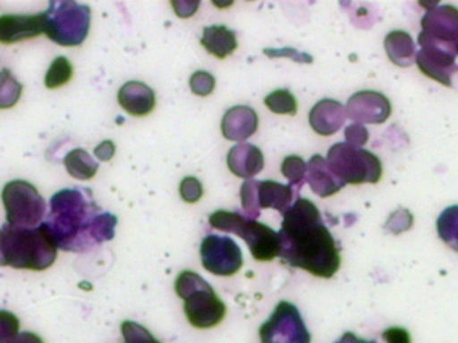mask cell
Masks as SVG:
<instances>
[{
	"mask_svg": "<svg viewBox=\"0 0 458 343\" xmlns=\"http://www.w3.org/2000/svg\"><path fill=\"white\" fill-rule=\"evenodd\" d=\"M116 153V145L111 139H106L95 147V155L100 161H109L114 158Z\"/></svg>",
	"mask_w": 458,
	"mask_h": 343,
	"instance_id": "f35d334b",
	"label": "cell"
},
{
	"mask_svg": "<svg viewBox=\"0 0 458 343\" xmlns=\"http://www.w3.org/2000/svg\"><path fill=\"white\" fill-rule=\"evenodd\" d=\"M0 318H2V322H0V324H2V343H6L18 334L20 321L14 314L7 313V311H2Z\"/></svg>",
	"mask_w": 458,
	"mask_h": 343,
	"instance_id": "e575fe53",
	"label": "cell"
},
{
	"mask_svg": "<svg viewBox=\"0 0 458 343\" xmlns=\"http://www.w3.org/2000/svg\"><path fill=\"white\" fill-rule=\"evenodd\" d=\"M211 227L222 232L234 233L246 241L257 262H270L280 256V235L272 228L238 212L216 211L208 217Z\"/></svg>",
	"mask_w": 458,
	"mask_h": 343,
	"instance_id": "5b68a950",
	"label": "cell"
},
{
	"mask_svg": "<svg viewBox=\"0 0 458 343\" xmlns=\"http://www.w3.org/2000/svg\"><path fill=\"white\" fill-rule=\"evenodd\" d=\"M22 93V85L13 77L7 69L2 70V88H0V106L9 109L14 106Z\"/></svg>",
	"mask_w": 458,
	"mask_h": 343,
	"instance_id": "83f0119b",
	"label": "cell"
},
{
	"mask_svg": "<svg viewBox=\"0 0 458 343\" xmlns=\"http://www.w3.org/2000/svg\"><path fill=\"white\" fill-rule=\"evenodd\" d=\"M175 291L184 300L187 321L195 329H211L224 321L226 305L199 273L192 271L179 273Z\"/></svg>",
	"mask_w": 458,
	"mask_h": 343,
	"instance_id": "277c9868",
	"label": "cell"
},
{
	"mask_svg": "<svg viewBox=\"0 0 458 343\" xmlns=\"http://www.w3.org/2000/svg\"><path fill=\"white\" fill-rule=\"evenodd\" d=\"M347 117L355 123H383L391 115V102L379 91L363 90L353 94L345 107Z\"/></svg>",
	"mask_w": 458,
	"mask_h": 343,
	"instance_id": "7c38bea8",
	"label": "cell"
},
{
	"mask_svg": "<svg viewBox=\"0 0 458 343\" xmlns=\"http://www.w3.org/2000/svg\"><path fill=\"white\" fill-rule=\"evenodd\" d=\"M190 88L198 96H208L216 88V78L208 71H197L190 78Z\"/></svg>",
	"mask_w": 458,
	"mask_h": 343,
	"instance_id": "1f68e13d",
	"label": "cell"
},
{
	"mask_svg": "<svg viewBox=\"0 0 458 343\" xmlns=\"http://www.w3.org/2000/svg\"><path fill=\"white\" fill-rule=\"evenodd\" d=\"M120 106L133 117H146L154 112L157 96L146 83L131 80L122 86L117 94Z\"/></svg>",
	"mask_w": 458,
	"mask_h": 343,
	"instance_id": "9a60e30c",
	"label": "cell"
},
{
	"mask_svg": "<svg viewBox=\"0 0 458 343\" xmlns=\"http://www.w3.org/2000/svg\"><path fill=\"white\" fill-rule=\"evenodd\" d=\"M283 217L278 232L281 260L318 278H332L342 265V257L318 206L299 197Z\"/></svg>",
	"mask_w": 458,
	"mask_h": 343,
	"instance_id": "6da1fadb",
	"label": "cell"
},
{
	"mask_svg": "<svg viewBox=\"0 0 458 343\" xmlns=\"http://www.w3.org/2000/svg\"><path fill=\"white\" fill-rule=\"evenodd\" d=\"M436 225L441 240L453 251L458 252V205L444 209Z\"/></svg>",
	"mask_w": 458,
	"mask_h": 343,
	"instance_id": "cb8c5ba5",
	"label": "cell"
},
{
	"mask_svg": "<svg viewBox=\"0 0 458 343\" xmlns=\"http://www.w3.org/2000/svg\"><path fill=\"white\" fill-rule=\"evenodd\" d=\"M44 225L58 248L87 252L114 238L117 217L98 208L89 188H68L53 196Z\"/></svg>",
	"mask_w": 458,
	"mask_h": 343,
	"instance_id": "7a4b0ae2",
	"label": "cell"
},
{
	"mask_svg": "<svg viewBox=\"0 0 458 343\" xmlns=\"http://www.w3.org/2000/svg\"><path fill=\"white\" fill-rule=\"evenodd\" d=\"M344 106L335 99L324 98L312 107L310 125L320 136H334L345 122Z\"/></svg>",
	"mask_w": 458,
	"mask_h": 343,
	"instance_id": "e0dca14e",
	"label": "cell"
},
{
	"mask_svg": "<svg viewBox=\"0 0 458 343\" xmlns=\"http://www.w3.org/2000/svg\"><path fill=\"white\" fill-rule=\"evenodd\" d=\"M336 343H377V340H366L363 338L356 337L353 332H345Z\"/></svg>",
	"mask_w": 458,
	"mask_h": 343,
	"instance_id": "60d3db41",
	"label": "cell"
},
{
	"mask_svg": "<svg viewBox=\"0 0 458 343\" xmlns=\"http://www.w3.org/2000/svg\"><path fill=\"white\" fill-rule=\"evenodd\" d=\"M455 50H457V55H458V39H457V42H455Z\"/></svg>",
	"mask_w": 458,
	"mask_h": 343,
	"instance_id": "b9f144b4",
	"label": "cell"
},
{
	"mask_svg": "<svg viewBox=\"0 0 458 343\" xmlns=\"http://www.w3.org/2000/svg\"><path fill=\"white\" fill-rule=\"evenodd\" d=\"M179 192H181V197L183 198V201H186V203H198L203 196L202 182L194 176L184 177V179L182 180Z\"/></svg>",
	"mask_w": 458,
	"mask_h": 343,
	"instance_id": "d6a6232c",
	"label": "cell"
},
{
	"mask_svg": "<svg viewBox=\"0 0 458 343\" xmlns=\"http://www.w3.org/2000/svg\"><path fill=\"white\" fill-rule=\"evenodd\" d=\"M4 204L7 224L13 227H38L47 214L45 198L33 184L23 180L7 182L4 189Z\"/></svg>",
	"mask_w": 458,
	"mask_h": 343,
	"instance_id": "ba28073f",
	"label": "cell"
},
{
	"mask_svg": "<svg viewBox=\"0 0 458 343\" xmlns=\"http://www.w3.org/2000/svg\"><path fill=\"white\" fill-rule=\"evenodd\" d=\"M57 244L44 222L20 228L4 224L0 230V262L4 267L44 271L57 259Z\"/></svg>",
	"mask_w": 458,
	"mask_h": 343,
	"instance_id": "3957f363",
	"label": "cell"
},
{
	"mask_svg": "<svg viewBox=\"0 0 458 343\" xmlns=\"http://www.w3.org/2000/svg\"><path fill=\"white\" fill-rule=\"evenodd\" d=\"M200 45L218 59L232 55L238 47L237 37L226 26H208L203 29Z\"/></svg>",
	"mask_w": 458,
	"mask_h": 343,
	"instance_id": "7402d4cb",
	"label": "cell"
},
{
	"mask_svg": "<svg viewBox=\"0 0 458 343\" xmlns=\"http://www.w3.org/2000/svg\"><path fill=\"white\" fill-rule=\"evenodd\" d=\"M422 32L441 42L454 43L458 39V8L444 4L428 8L423 15Z\"/></svg>",
	"mask_w": 458,
	"mask_h": 343,
	"instance_id": "4fadbf2b",
	"label": "cell"
},
{
	"mask_svg": "<svg viewBox=\"0 0 458 343\" xmlns=\"http://www.w3.org/2000/svg\"><path fill=\"white\" fill-rule=\"evenodd\" d=\"M92 11L73 0H53L45 11V34L65 47L80 46L89 34Z\"/></svg>",
	"mask_w": 458,
	"mask_h": 343,
	"instance_id": "8992f818",
	"label": "cell"
},
{
	"mask_svg": "<svg viewBox=\"0 0 458 343\" xmlns=\"http://www.w3.org/2000/svg\"><path fill=\"white\" fill-rule=\"evenodd\" d=\"M264 102L267 109L275 114L296 115V96L286 88H278V90L273 91L269 96H265Z\"/></svg>",
	"mask_w": 458,
	"mask_h": 343,
	"instance_id": "484cf974",
	"label": "cell"
},
{
	"mask_svg": "<svg viewBox=\"0 0 458 343\" xmlns=\"http://www.w3.org/2000/svg\"><path fill=\"white\" fill-rule=\"evenodd\" d=\"M262 343H310V334L299 308L283 300L259 327Z\"/></svg>",
	"mask_w": 458,
	"mask_h": 343,
	"instance_id": "30bf717a",
	"label": "cell"
},
{
	"mask_svg": "<svg viewBox=\"0 0 458 343\" xmlns=\"http://www.w3.org/2000/svg\"><path fill=\"white\" fill-rule=\"evenodd\" d=\"M73 77V66L66 56H58L50 64L45 77V86L47 88H58L66 85Z\"/></svg>",
	"mask_w": 458,
	"mask_h": 343,
	"instance_id": "d4e9b609",
	"label": "cell"
},
{
	"mask_svg": "<svg viewBox=\"0 0 458 343\" xmlns=\"http://www.w3.org/2000/svg\"><path fill=\"white\" fill-rule=\"evenodd\" d=\"M265 160L261 149L253 144H238L227 155L230 172L241 179L250 180L264 169Z\"/></svg>",
	"mask_w": 458,
	"mask_h": 343,
	"instance_id": "d6986e66",
	"label": "cell"
},
{
	"mask_svg": "<svg viewBox=\"0 0 458 343\" xmlns=\"http://www.w3.org/2000/svg\"><path fill=\"white\" fill-rule=\"evenodd\" d=\"M200 257L203 267L218 276L235 275L243 264L242 251L229 236H206L200 244Z\"/></svg>",
	"mask_w": 458,
	"mask_h": 343,
	"instance_id": "8fae6325",
	"label": "cell"
},
{
	"mask_svg": "<svg viewBox=\"0 0 458 343\" xmlns=\"http://www.w3.org/2000/svg\"><path fill=\"white\" fill-rule=\"evenodd\" d=\"M327 163L345 184H377L382 179V161L363 147L348 142L335 144L328 150Z\"/></svg>",
	"mask_w": 458,
	"mask_h": 343,
	"instance_id": "52a82bcc",
	"label": "cell"
},
{
	"mask_svg": "<svg viewBox=\"0 0 458 343\" xmlns=\"http://www.w3.org/2000/svg\"><path fill=\"white\" fill-rule=\"evenodd\" d=\"M281 172L291 182L289 185L296 187L297 192H299L300 188L305 182V177H307L308 163L300 155H288L283 161Z\"/></svg>",
	"mask_w": 458,
	"mask_h": 343,
	"instance_id": "4316f807",
	"label": "cell"
},
{
	"mask_svg": "<svg viewBox=\"0 0 458 343\" xmlns=\"http://www.w3.org/2000/svg\"><path fill=\"white\" fill-rule=\"evenodd\" d=\"M221 128L229 141H245L259 129V115L249 106L230 107L222 118Z\"/></svg>",
	"mask_w": 458,
	"mask_h": 343,
	"instance_id": "2e32d148",
	"label": "cell"
},
{
	"mask_svg": "<svg viewBox=\"0 0 458 343\" xmlns=\"http://www.w3.org/2000/svg\"><path fill=\"white\" fill-rule=\"evenodd\" d=\"M259 208H272L285 213L292 205H293L294 190L291 185L280 184V182L259 181Z\"/></svg>",
	"mask_w": 458,
	"mask_h": 343,
	"instance_id": "ffe728a7",
	"label": "cell"
},
{
	"mask_svg": "<svg viewBox=\"0 0 458 343\" xmlns=\"http://www.w3.org/2000/svg\"><path fill=\"white\" fill-rule=\"evenodd\" d=\"M123 337H124L125 343H162L152 337L151 332L132 321L123 322L122 324Z\"/></svg>",
	"mask_w": 458,
	"mask_h": 343,
	"instance_id": "f546056e",
	"label": "cell"
},
{
	"mask_svg": "<svg viewBox=\"0 0 458 343\" xmlns=\"http://www.w3.org/2000/svg\"><path fill=\"white\" fill-rule=\"evenodd\" d=\"M6 343H44L42 338L37 335L36 332L23 331L18 332L15 337H13L9 342Z\"/></svg>",
	"mask_w": 458,
	"mask_h": 343,
	"instance_id": "ab89813d",
	"label": "cell"
},
{
	"mask_svg": "<svg viewBox=\"0 0 458 343\" xmlns=\"http://www.w3.org/2000/svg\"><path fill=\"white\" fill-rule=\"evenodd\" d=\"M45 34V13L37 15H4L0 18V42L4 45Z\"/></svg>",
	"mask_w": 458,
	"mask_h": 343,
	"instance_id": "5bb4252c",
	"label": "cell"
},
{
	"mask_svg": "<svg viewBox=\"0 0 458 343\" xmlns=\"http://www.w3.org/2000/svg\"><path fill=\"white\" fill-rule=\"evenodd\" d=\"M385 48L388 59L396 66L409 67L417 61V46L409 32L401 29L388 32Z\"/></svg>",
	"mask_w": 458,
	"mask_h": 343,
	"instance_id": "44dd1931",
	"label": "cell"
},
{
	"mask_svg": "<svg viewBox=\"0 0 458 343\" xmlns=\"http://www.w3.org/2000/svg\"><path fill=\"white\" fill-rule=\"evenodd\" d=\"M418 43L420 50L415 62L420 71L441 85L453 88V78L458 74L454 43L441 42L425 32L418 35Z\"/></svg>",
	"mask_w": 458,
	"mask_h": 343,
	"instance_id": "9c48e42d",
	"label": "cell"
},
{
	"mask_svg": "<svg viewBox=\"0 0 458 343\" xmlns=\"http://www.w3.org/2000/svg\"><path fill=\"white\" fill-rule=\"evenodd\" d=\"M64 165L72 177L77 180H90L98 171V163L84 149H74L64 158Z\"/></svg>",
	"mask_w": 458,
	"mask_h": 343,
	"instance_id": "603a6c76",
	"label": "cell"
},
{
	"mask_svg": "<svg viewBox=\"0 0 458 343\" xmlns=\"http://www.w3.org/2000/svg\"><path fill=\"white\" fill-rule=\"evenodd\" d=\"M386 343H411L409 331L402 327H390L382 334Z\"/></svg>",
	"mask_w": 458,
	"mask_h": 343,
	"instance_id": "8d00e7d4",
	"label": "cell"
},
{
	"mask_svg": "<svg viewBox=\"0 0 458 343\" xmlns=\"http://www.w3.org/2000/svg\"><path fill=\"white\" fill-rule=\"evenodd\" d=\"M199 4V2H171V5L179 18H190L194 15Z\"/></svg>",
	"mask_w": 458,
	"mask_h": 343,
	"instance_id": "74e56055",
	"label": "cell"
},
{
	"mask_svg": "<svg viewBox=\"0 0 458 343\" xmlns=\"http://www.w3.org/2000/svg\"><path fill=\"white\" fill-rule=\"evenodd\" d=\"M305 182H308L310 189L321 198L329 197V196L340 192L347 185L332 172L327 163V158L320 155H313L308 163Z\"/></svg>",
	"mask_w": 458,
	"mask_h": 343,
	"instance_id": "ac0fdd59",
	"label": "cell"
},
{
	"mask_svg": "<svg viewBox=\"0 0 458 343\" xmlns=\"http://www.w3.org/2000/svg\"><path fill=\"white\" fill-rule=\"evenodd\" d=\"M345 139L348 144L353 145L356 147H361L369 141V130L364 128L360 123H353V125L347 126L345 128Z\"/></svg>",
	"mask_w": 458,
	"mask_h": 343,
	"instance_id": "d590c367",
	"label": "cell"
},
{
	"mask_svg": "<svg viewBox=\"0 0 458 343\" xmlns=\"http://www.w3.org/2000/svg\"><path fill=\"white\" fill-rule=\"evenodd\" d=\"M259 181L257 180H246L241 187V203L248 219L256 220L261 213L259 204Z\"/></svg>",
	"mask_w": 458,
	"mask_h": 343,
	"instance_id": "f1b7e54d",
	"label": "cell"
},
{
	"mask_svg": "<svg viewBox=\"0 0 458 343\" xmlns=\"http://www.w3.org/2000/svg\"><path fill=\"white\" fill-rule=\"evenodd\" d=\"M265 55L269 58H291L293 61L299 62V63H312L313 58L308 54L299 53L294 48H265Z\"/></svg>",
	"mask_w": 458,
	"mask_h": 343,
	"instance_id": "836d02e7",
	"label": "cell"
},
{
	"mask_svg": "<svg viewBox=\"0 0 458 343\" xmlns=\"http://www.w3.org/2000/svg\"><path fill=\"white\" fill-rule=\"evenodd\" d=\"M412 222H414V217L410 213L409 209L399 208L388 217L385 230L393 235H399L409 230L412 227Z\"/></svg>",
	"mask_w": 458,
	"mask_h": 343,
	"instance_id": "4dcf8cb0",
	"label": "cell"
}]
</instances>
